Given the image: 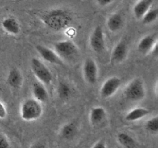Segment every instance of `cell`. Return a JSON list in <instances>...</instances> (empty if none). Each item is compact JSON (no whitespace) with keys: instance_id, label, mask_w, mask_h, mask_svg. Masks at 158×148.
I'll use <instances>...</instances> for the list:
<instances>
[{"instance_id":"cell-19","label":"cell","mask_w":158,"mask_h":148,"mask_svg":"<svg viewBox=\"0 0 158 148\" xmlns=\"http://www.w3.org/2000/svg\"><path fill=\"white\" fill-rule=\"evenodd\" d=\"M77 126L73 123H68L65 124L60 130V135L65 140H71L77 134Z\"/></svg>"},{"instance_id":"cell-10","label":"cell","mask_w":158,"mask_h":148,"mask_svg":"<svg viewBox=\"0 0 158 148\" xmlns=\"http://www.w3.org/2000/svg\"><path fill=\"white\" fill-rule=\"evenodd\" d=\"M127 56V46L124 42L121 41L114 46L111 52L110 61L113 64L122 63Z\"/></svg>"},{"instance_id":"cell-27","label":"cell","mask_w":158,"mask_h":148,"mask_svg":"<svg viewBox=\"0 0 158 148\" xmlns=\"http://www.w3.org/2000/svg\"><path fill=\"white\" fill-rule=\"evenodd\" d=\"M114 0H97V2L100 6H106L112 3Z\"/></svg>"},{"instance_id":"cell-8","label":"cell","mask_w":158,"mask_h":148,"mask_svg":"<svg viewBox=\"0 0 158 148\" xmlns=\"http://www.w3.org/2000/svg\"><path fill=\"white\" fill-rule=\"evenodd\" d=\"M121 85V80L117 76L110 77L101 86L100 90V97L102 98H109L116 93Z\"/></svg>"},{"instance_id":"cell-7","label":"cell","mask_w":158,"mask_h":148,"mask_svg":"<svg viewBox=\"0 0 158 148\" xmlns=\"http://www.w3.org/2000/svg\"><path fill=\"white\" fill-rule=\"evenodd\" d=\"M83 73L84 79L89 84H95L98 80V67L92 58H87L83 66Z\"/></svg>"},{"instance_id":"cell-2","label":"cell","mask_w":158,"mask_h":148,"mask_svg":"<svg viewBox=\"0 0 158 148\" xmlns=\"http://www.w3.org/2000/svg\"><path fill=\"white\" fill-rule=\"evenodd\" d=\"M43 113L41 103L35 98L26 99L22 103L20 107V116L26 121L38 120Z\"/></svg>"},{"instance_id":"cell-1","label":"cell","mask_w":158,"mask_h":148,"mask_svg":"<svg viewBox=\"0 0 158 148\" xmlns=\"http://www.w3.org/2000/svg\"><path fill=\"white\" fill-rule=\"evenodd\" d=\"M41 19L49 29L61 31L70 25L73 18L68 11L63 9H54L43 14Z\"/></svg>"},{"instance_id":"cell-24","label":"cell","mask_w":158,"mask_h":148,"mask_svg":"<svg viewBox=\"0 0 158 148\" xmlns=\"http://www.w3.org/2000/svg\"><path fill=\"white\" fill-rule=\"evenodd\" d=\"M10 146L9 140L5 134L0 132V148H8Z\"/></svg>"},{"instance_id":"cell-21","label":"cell","mask_w":158,"mask_h":148,"mask_svg":"<svg viewBox=\"0 0 158 148\" xmlns=\"http://www.w3.org/2000/svg\"><path fill=\"white\" fill-rule=\"evenodd\" d=\"M57 93L61 100H67L72 94V89L68 83L60 82L57 87Z\"/></svg>"},{"instance_id":"cell-5","label":"cell","mask_w":158,"mask_h":148,"mask_svg":"<svg viewBox=\"0 0 158 148\" xmlns=\"http://www.w3.org/2000/svg\"><path fill=\"white\" fill-rule=\"evenodd\" d=\"M31 69L39 81L45 85H49L52 81V74L47 66L37 58L31 60Z\"/></svg>"},{"instance_id":"cell-9","label":"cell","mask_w":158,"mask_h":148,"mask_svg":"<svg viewBox=\"0 0 158 148\" xmlns=\"http://www.w3.org/2000/svg\"><path fill=\"white\" fill-rule=\"evenodd\" d=\"M35 49L45 61L56 65L63 64V60L57 55L55 51L52 50L49 48L43 46V45H37L35 46Z\"/></svg>"},{"instance_id":"cell-16","label":"cell","mask_w":158,"mask_h":148,"mask_svg":"<svg viewBox=\"0 0 158 148\" xmlns=\"http://www.w3.org/2000/svg\"><path fill=\"white\" fill-rule=\"evenodd\" d=\"M106 117V109L102 106H95L91 109L89 113V121L96 126L104 121Z\"/></svg>"},{"instance_id":"cell-12","label":"cell","mask_w":158,"mask_h":148,"mask_svg":"<svg viewBox=\"0 0 158 148\" xmlns=\"http://www.w3.org/2000/svg\"><path fill=\"white\" fill-rule=\"evenodd\" d=\"M7 83L10 87L15 89H19L23 83V76L17 68H13L9 71L7 76Z\"/></svg>"},{"instance_id":"cell-15","label":"cell","mask_w":158,"mask_h":148,"mask_svg":"<svg viewBox=\"0 0 158 148\" xmlns=\"http://www.w3.org/2000/svg\"><path fill=\"white\" fill-rule=\"evenodd\" d=\"M2 29L11 35H18L20 32V26L16 19L13 17L5 18L2 22Z\"/></svg>"},{"instance_id":"cell-11","label":"cell","mask_w":158,"mask_h":148,"mask_svg":"<svg viewBox=\"0 0 158 148\" xmlns=\"http://www.w3.org/2000/svg\"><path fill=\"white\" fill-rule=\"evenodd\" d=\"M157 43V37L154 35H147L143 36L137 45V49L142 54L151 52L153 47Z\"/></svg>"},{"instance_id":"cell-26","label":"cell","mask_w":158,"mask_h":148,"mask_svg":"<svg viewBox=\"0 0 158 148\" xmlns=\"http://www.w3.org/2000/svg\"><path fill=\"white\" fill-rule=\"evenodd\" d=\"M93 148H105L106 147V144L103 140H98L92 146Z\"/></svg>"},{"instance_id":"cell-18","label":"cell","mask_w":158,"mask_h":148,"mask_svg":"<svg viewBox=\"0 0 158 148\" xmlns=\"http://www.w3.org/2000/svg\"><path fill=\"white\" fill-rule=\"evenodd\" d=\"M123 18L120 13H114L108 18L106 26L111 32H117L123 26Z\"/></svg>"},{"instance_id":"cell-14","label":"cell","mask_w":158,"mask_h":148,"mask_svg":"<svg viewBox=\"0 0 158 148\" xmlns=\"http://www.w3.org/2000/svg\"><path fill=\"white\" fill-rule=\"evenodd\" d=\"M32 95L35 100L40 103H45L48 100V92L44 84L40 81L35 82L32 84Z\"/></svg>"},{"instance_id":"cell-17","label":"cell","mask_w":158,"mask_h":148,"mask_svg":"<svg viewBox=\"0 0 158 148\" xmlns=\"http://www.w3.org/2000/svg\"><path fill=\"white\" fill-rule=\"evenodd\" d=\"M150 114L149 109L143 107H137L131 109L129 113L126 115L125 119L129 122L137 121L139 120H141L143 117H147Z\"/></svg>"},{"instance_id":"cell-6","label":"cell","mask_w":158,"mask_h":148,"mask_svg":"<svg viewBox=\"0 0 158 148\" xmlns=\"http://www.w3.org/2000/svg\"><path fill=\"white\" fill-rule=\"evenodd\" d=\"M89 45L93 50L95 52L100 53L105 49V36L103 28L100 26H97L94 28L89 37Z\"/></svg>"},{"instance_id":"cell-22","label":"cell","mask_w":158,"mask_h":148,"mask_svg":"<svg viewBox=\"0 0 158 148\" xmlns=\"http://www.w3.org/2000/svg\"><path fill=\"white\" fill-rule=\"evenodd\" d=\"M158 16V10L157 8L150 9L142 17V23L143 24H150L156 21Z\"/></svg>"},{"instance_id":"cell-13","label":"cell","mask_w":158,"mask_h":148,"mask_svg":"<svg viewBox=\"0 0 158 148\" xmlns=\"http://www.w3.org/2000/svg\"><path fill=\"white\" fill-rule=\"evenodd\" d=\"M154 0H138L133 9L136 18L140 19L145 13L151 9Z\"/></svg>"},{"instance_id":"cell-23","label":"cell","mask_w":158,"mask_h":148,"mask_svg":"<svg viewBox=\"0 0 158 148\" xmlns=\"http://www.w3.org/2000/svg\"><path fill=\"white\" fill-rule=\"evenodd\" d=\"M145 128L149 133L152 134H157L158 133V118L154 117L149 119L145 123Z\"/></svg>"},{"instance_id":"cell-4","label":"cell","mask_w":158,"mask_h":148,"mask_svg":"<svg viewBox=\"0 0 158 148\" xmlns=\"http://www.w3.org/2000/svg\"><path fill=\"white\" fill-rule=\"evenodd\" d=\"M54 49L63 60H72L78 55V48L70 40L57 42L54 45Z\"/></svg>"},{"instance_id":"cell-25","label":"cell","mask_w":158,"mask_h":148,"mask_svg":"<svg viewBox=\"0 0 158 148\" xmlns=\"http://www.w3.org/2000/svg\"><path fill=\"white\" fill-rule=\"evenodd\" d=\"M7 116V110L4 103L0 101V119H5Z\"/></svg>"},{"instance_id":"cell-20","label":"cell","mask_w":158,"mask_h":148,"mask_svg":"<svg viewBox=\"0 0 158 148\" xmlns=\"http://www.w3.org/2000/svg\"><path fill=\"white\" fill-rule=\"evenodd\" d=\"M117 140L119 144L121 145L123 147L132 148L135 147L137 146L134 139L132 137H131L129 134H126V133H120L117 135Z\"/></svg>"},{"instance_id":"cell-3","label":"cell","mask_w":158,"mask_h":148,"mask_svg":"<svg viewBox=\"0 0 158 148\" xmlns=\"http://www.w3.org/2000/svg\"><path fill=\"white\" fill-rule=\"evenodd\" d=\"M126 99L131 101H140L146 95L144 85L141 79L135 78L130 82L123 91Z\"/></svg>"}]
</instances>
